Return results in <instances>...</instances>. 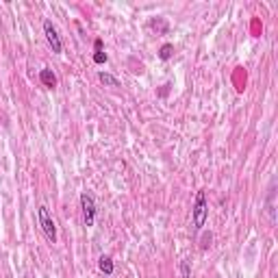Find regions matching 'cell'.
<instances>
[{"mask_svg": "<svg viewBox=\"0 0 278 278\" xmlns=\"http://www.w3.org/2000/svg\"><path fill=\"white\" fill-rule=\"evenodd\" d=\"M37 217H39V226H42L46 239L50 241V244H57V226H54V220H52V215H50L48 206H44V204L39 206Z\"/></svg>", "mask_w": 278, "mask_h": 278, "instance_id": "6da1fadb", "label": "cell"}, {"mask_svg": "<svg viewBox=\"0 0 278 278\" xmlns=\"http://www.w3.org/2000/svg\"><path fill=\"white\" fill-rule=\"evenodd\" d=\"M206 215H209V204H206V194L198 191L194 202V226L196 230H202V226L206 224Z\"/></svg>", "mask_w": 278, "mask_h": 278, "instance_id": "7a4b0ae2", "label": "cell"}, {"mask_svg": "<svg viewBox=\"0 0 278 278\" xmlns=\"http://www.w3.org/2000/svg\"><path fill=\"white\" fill-rule=\"evenodd\" d=\"M80 209H83L85 226H94V222H96V202H94V198L87 194V191L80 194Z\"/></svg>", "mask_w": 278, "mask_h": 278, "instance_id": "3957f363", "label": "cell"}, {"mask_svg": "<svg viewBox=\"0 0 278 278\" xmlns=\"http://www.w3.org/2000/svg\"><path fill=\"white\" fill-rule=\"evenodd\" d=\"M44 33H46V39H48V44H50V48H52V52H57V54H61V50H63V44H61V37H59V33H57V28L52 26V22L50 20H46L44 22Z\"/></svg>", "mask_w": 278, "mask_h": 278, "instance_id": "277c9868", "label": "cell"}, {"mask_svg": "<svg viewBox=\"0 0 278 278\" xmlns=\"http://www.w3.org/2000/svg\"><path fill=\"white\" fill-rule=\"evenodd\" d=\"M39 80H42V85H44V87H48V89L57 87V76H54V72H52V70H48V68L39 72Z\"/></svg>", "mask_w": 278, "mask_h": 278, "instance_id": "5b68a950", "label": "cell"}, {"mask_svg": "<svg viewBox=\"0 0 278 278\" xmlns=\"http://www.w3.org/2000/svg\"><path fill=\"white\" fill-rule=\"evenodd\" d=\"M98 267H100V272H102V274H107V276H111L113 274V261H111V256H107V254H102L98 259Z\"/></svg>", "mask_w": 278, "mask_h": 278, "instance_id": "8992f818", "label": "cell"}, {"mask_svg": "<svg viewBox=\"0 0 278 278\" xmlns=\"http://www.w3.org/2000/svg\"><path fill=\"white\" fill-rule=\"evenodd\" d=\"M98 78H100V83L107 85V87H120V80L115 76H111V74H107V72H100Z\"/></svg>", "mask_w": 278, "mask_h": 278, "instance_id": "52a82bcc", "label": "cell"}, {"mask_svg": "<svg viewBox=\"0 0 278 278\" xmlns=\"http://www.w3.org/2000/svg\"><path fill=\"white\" fill-rule=\"evenodd\" d=\"M172 54H174V44H163V46L159 48V59L161 61H168Z\"/></svg>", "mask_w": 278, "mask_h": 278, "instance_id": "ba28073f", "label": "cell"}, {"mask_svg": "<svg viewBox=\"0 0 278 278\" xmlns=\"http://www.w3.org/2000/svg\"><path fill=\"white\" fill-rule=\"evenodd\" d=\"M150 28H154V31H159V33H168V22H165L163 18H156V20H152L150 22Z\"/></svg>", "mask_w": 278, "mask_h": 278, "instance_id": "9c48e42d", "label": "cell"}, {"mask_svg": "<svg viewBox=\"0 0 278 278\" xmlns=\"http://www.w3.org/2000/svg\"><path fill=\"white\" fill-rule=\"evenodd\" d=\"M94 63H98V65L107 63V52H104V50H96L94 52Z\"/></svg>", "mask_w": 278, "mask_h": 278, "instance_id": "30bf717a", "label": "cell"}, {"mask_svg": "<svg viewBox=\"0 0 278 278\" xmlns=\"http://www.w3.org/2000/svg\"><path fill=\"white\" fill-rule=\"evenodd\" d=\"M180 278H189V261H180Z\"/></svg>", "mask_w": 278, "mask_h": 278, "instance_id": "8fae6325", "label": "cell"}, {"mask_svg": "<svg viewBox=\"0 0 278 278\" xmlns=\"http://www.w3.org/2000/svg\"><path fill=\"white\" fill-rule=\"evenodd\" d=\"M206 246H211V232L202 237V248H206Z\"/></svg>", "mask_w": 278, "mask_h": 278, "instance_id": "7c38bea8", "label": "cell"}, {"mask_svg": "<svg viewBox=\"0 0 278 278\" xmlns=\"http://www.w3.org/2000/svg\"><path fill=\"white\" fill-rule=\"evenodd\" d=\"M94 50H102V39H96V42H94Z\"/></svg>", "mask_w": 278, "mask_h": 278, "instance_id": "4fadbf2b", "label": "cell"}]
</instances>
